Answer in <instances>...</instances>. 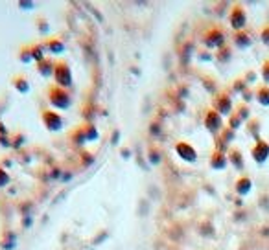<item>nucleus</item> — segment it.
I'll use <instances>...</instances> for the list:
<instances>
[{
	"mask_svg": "<svg viewBox=\"0 0 269 250\" xmlns=\"http://www.w3.org/2000/svg\"><path fill=\"white\" fill-rule=\"evenodd\" d=\"M48 99H50V103L52 107L59 109V111H64V109H68L72 105V96L64 88L58 87V85H54L50 90H48Z\"/></svg>",
	"mask_w": 269,
	"mask_h": 250,
	"instance_id": "f257e3e1",
	"label": "nucleus"
},
{
	"mask_svg": "<svg viewBox=\"0 0 269 250\" xmlns=\"http://www.w3.org/2000/svg\"><path fill=\"white\" fill-rule=\"evenodd\" d=\"M54 77H56V85L61 88L72 87V70L70 66L64 63V61H59L56 63V68H54Z\"/></svg>",
	"mask_w": 269,
	"mask_h": 250,
	"instance_id": "f03ea898",
	"label": "nucleus"
},
{
	"mask_svg": "<svg viewBox=\"0 0 269 250\" xmlns=\"http://www.w3.org/2000/svg\"><path fill=\"white\" fill-rule=\"evenodd\" d=\"M228 22H230L234 31H242V29L246 28V24H247L246 7L242 6V4H234L230 13H228Z\"/></svg>",
	"mask_w": 269,
	"mask_h": 250,
	"instance_id": "7ed1b4c3",
	"label": "nucleus"
},
{
	"mask_svg": "<svg viewBox=\"0 0 269 250\" xmlns=\"http://www.w3.org/2000/svg\"><path fill=\"white\" fill-rule=\"evenodd\" d=\"M203 41L208 48H222L225 44V33H223V29L220 26H212L205 33Z\"/></svg>",
	"mask_w": 269,
	"mask_h": 250,
	"instance_id": "20e7f679",
	"label": "nucleus"
},
{
	"mask_svg": "<svg viewBox=\"0 0 269 250\" xmlns=\"http://www.w3.org/2000/svg\"><path fill=\"white\" fill-rule=\"evenodd\" d=\"M41 120L48 131H59V129H63V118H61V114L58 111H52V109L42 111Z\"/></svg>",
	"mask_w": 269,
	"mask_h": 250,
	"instance_id": "39448f33",
	"label": "nucleus"
},
{
	"mask_svg": "<svg viewBox=\"0 0 269 250\" xmlns=\"http://www.w3.org/2000/svg\"><path fill=\"white\" fill-rule=\"evenodd\" d=\"M214 111L218 114H222V116H230L232 114V99H230L228 94L220 92L214 98Z\"/></svg>",
	"mask_w": 269,
	"mask_h": 250,
	"instance_id": "423d86ee",
	"label": "nucleus"
},
{
	"mask_svg": "<svg viewBox=\"0 0 269 250\" xmlns=\"http://www.w3.org/2000/svg\"><path fill=\"white\" fill-rule=\"evenodd\" d=\"M205 127L210 131L212 134H218L222 133L223 129V118L222 114H218L214 109H208V111L205 112Z\"/></svg>",
	"mask_w": 269,
	"mask_h": 250,
	"instance_id": "0eeeda50",
	"label": "nucleus"
},
{
	"mask_svg": "<svg viewBox=\"0 0 269 250\" xmlns=\"http://www.w3.org/2000/svg\"><path fill=\"white\" fill-rule=\"evenodd\" d=\"M251 157L256 164H264L269 158V142L258 138L251 147Z\"/></svg>",
	"mask_w": 269,
	"mask_h": 250,
	"instance_id": "6e6552de",
	"label": "nucleus"
},
{
	"mask_svg": "<svg viewBox=\"0 0 269 250\" xmlns=\"http://www.w3.org/2000/svg\"><path fill=\"white\" fill-rule=\"evenodd\" d=\"M176 151L177 155L182 158V160H186V162H196V158H198V153H196V149H194V146H190L188 142H177L176 146Z\"/></svg>",
	"mask_w": 269,
	"mask_h": 250,
	"instance_id": "1a4fd4ad",
	"label": "nucleus"
},
{
	"mask_svg": "<svg viewBox=\"0 0 269 250\" xmlns=\"http://www.w3.org/2000/svg\"><path fill=\"white\" fill-rule=\"evenodd\" d=\"M228 164V158H227V153L225 151H220V149H216V151L210 155V168L216 169V171H222V169L227 168Z\"/></svg>",
	"mask_w": 269,
	"mask_h": 250,
	"instance_id": "9d476101",
	"label": "nucleus"
},
{
	"mask_svg": "<svg viewBox=\"0 0 269 250\" xmlns=\"http://www.w3.org/2000/svg\"><path fill=\"white\" fill-rule=\"evenodd\" d=\"M227 158H228V162L234 166V169L242 171V169L246 168V160H244V155H242V151L238 149V147H230V149H228V153H227Z\"/></svg>",
	"mask_w": 269,
	"mask_h": 250,
	"instance_id": "9b49d317",
	"label": "nucleus"
},
{
	"mask_svg": "<svg viewBox=\"0 0 269 250\" xmlns=\"http://www.w3.org/2000/svg\"><path fill=\"white\" fill-rule=\"evenodd\" d=\"M251 188H252V181L247 177V175H242L240 179L236 181V184H234V190H236V193H238V195H242V197L251 192Z\"/></svg>",
	"mask_w": 269,
	"mask_h": 250,
	"instance_id": "f8f14e48",
	"label": "nucleus"
},
{
	"mask_svg": "<svg viewBox=\"0 0 269 250\" xmlns=\"http://www.w3.org/2000/svg\"><path fill=\"white\" fill-rule=\"evenodd\" d=\"M44 48H46L50 53H54V55H61V53L64 52V42L61 41V39H58V37H52V39H48V41L44 42Z\"/></svg>",
	"mask_w": 269,
	"mask_h": 250,
	"instance_id": "ddd939ff",
	"label": "nucleus"
},
{
	"mask_svg": "<svg viewBox=\"0 0 269 250\" xmlns=\"http://www.w3.org/2000/svg\"><path fill=\"white\" fill-rule=\"evenodd\" d=\"M15 241H17V238H15V234H13L12 230H4L2 236H0V247L4 250L15 249V245H17Z\"/></svg>",
	"mask_w": 269,
	"mask_h": 250,
	"instance_id": "4468645a",
	"label": "nucleus"
},
{
	"mask_svg": "<svg viewBox=\"0 0 269 250\" xmlns=\"http://www.w3.org/2000/svg\"><path fill=\"white\" fill-rule=\"evenodd\" d=\"M251 42H252V39L249 37L247 31H244V29L234 33V44H236L238 48H242V50H246V48L251 46Z\"/></svg>",
	"mask_w": 269,
	"mask_h": 250,
	"instance_id": "2eb2a0df",
	"label": "nucleus"
},
{
	"mask_svg": "<svg viewBox=\"0 0 269 250\" xmlns=\"http://www.w3.org/2000/svg\"><path fill=\"white\" fill-rule=\"evenodd\" d=\"M12 85L18 94H28L30 92V83L24 76H15L12 79Z\"/></svg>",
	"mask_w": 269,
	"mask_h": 250,
	"instance_id": "dca6fc26",
	"label": "nucleus"
},
{
	"mask_svg": "<svg viewBox=\"0 0 269 250\" xmlns=\"http://www.w3.org/2000/svg\"><path fill=\"white\" fill-rule=\"evenodd\" d=\"M39 66H37V70H39V74H42L44 77H50L54 76V68H56V63L54 61H50V59H42V61H39Z\"/></svg>",
	"mask_w": 269,
	"mask_h": 250,
	"instance_id": "f3484780",
	"label": "nucleus"
},
{
	"mask_svg": "<svg viewBox=\"0 0 269 250\" xmlns=\"http://www.w3.org/2000/svg\"><path fill=\"white\" fill-rule=\"evenodd\" d=\"M254 98L262 107H269V87L268 85H260L254 92Z\"/></svg>",
	"mask_w": 269,
	"mask_h": 250,
	"instance_id": "a211bd4d",
	"label": "nucleus"
},
{
	"mask_svg": "<svg viewBox=\"0 0 269 250\" xmlns=\"http://www.w3.org/2000/svg\"><path fill=\"white\" fill-rule=\"evenodd\" d=\"M44 44L42 42H36V44H30V52H32V55H34V61H42L44 59Z\"/></svg>",
	"mask_w": 269,
	"mask_h": 250,
	"instance_id": "6ab92c4d",
	"label": "nucleus"
},
{
	"mask_svg": "<svg viewBox=\"0 0 269 250\" xmlns=\"http://www.w3.org/2000/svg\"><path fill=\"white\" fill-rule=\"evenodd\" d=\"M258 131H260V120L258 118H251L247 123V133L254 136V140H258Z\"/></svg>",
	"mask_w": 269,
	"mask_h": 250,
	"instance_id": "aec40b11",
	"label": "nucleus"
},
{
	"mask_svg": "<svg viewBox=\"0 0 269 250\" xmlns=\"http://www.w3.org/2000/svg\"><path fill=\"white\" fill-rule=\"evenodd\" d=\"M72 140H74L76 144H85V142H88V140H87V133H85V127L76 129V131L72 133Z\"/></svg>",
	"mask_w": 269,
	"mask_h": 250,
	"instance_id": "412c9836",
	"label": "nucleus"
},
{
	"mask_svg": "<svg viewBox=\"0 0 269 250\" xmlns=\"http://www.w3.org/2000/svg\"><path fill=\"white\" fill-rule=\"evenodd\" d=\"M242 123H244V122H242V118L238 116V114H234V112H232V114L228 116V129H232V131H236V129L240 127Z\"/></svg>",
	"mask_w": 269,
	"mask_h": 250,
	"instance_id": "4be33fe9",
	"label": "nucleus"
},
{
	"mask_svg": "<svg viewBox=\"0 0 269 250\" xmlns=\"http://www.w3.org/2000/svg\"><path fill=\"white\" fill-rule=\"evenodd\" d=\"M234 114H238L242 118V122H246L247 118H249V109H247V105H238V109L234 111Z\"/></svg>",
	"mask_w": 269,
	"mask_h": 250,
	"instance_id": "5701e85b",
	"label": "nucleus"
},
{
	"mask_svg": "<svg viewBox=\"0 0 269 250\" xmlns=\"http://www.w3.org/2000/svg\"><path fill=\"white\" fill-rule=\"evenodd\" d=\"M262 79L269 87V57L264 59V63H262Z\"/></svg>",
	"mask_w": 269,
	"mask_h": 250,
	"instance_id": "b1692460",
	"label": "nucleus"
},
{
	"mask_svg": "<svg viewBox=\"0 0 269 250\" xmlns=\"http://www.w3.org/2000/svg\"><path fill=\"white\" fill-rule=\"evenodd\" d=\"M18 59H20L22 63H32V61H34V55H32V52H30V46L24 48L22 52H20V55H18Z\"/></svg>",
	"mask_w": 269,
	"mask_h": 250,
	"instance_id": "393cba45",
	"label": "nucleus"
},
{
	"mask_svg": "<svg viewBox=\"0 0 269 250\" xmlns=\"http://www.w3.org/2000/svg\"><path fill=\"white\" fill-rule=\"evenodd\" d=\"M10 184V175L4 168H0V188H4Z\"/></svg>",
	"mask_w": 269,
	"mask_h": 250,
	"instance_id": "a878e982",
	"label": "nucleus"
},
{
	"mask_svg": "<svg viewBox=\"0 0 269 250\" xmlns=\"http://www.w3.org/2000/svg\"><path fill=\"white\" fill-rule=\"evenodd\" d=\"M222 55H218V59H220V63H223V61H227L228 57H230V50L228 48H222Z\"/></svg>",
	"mask_w": 269,
	"mask_h": 250,
	"instance_id": "bb28decb",
	"label": "nucleus"
},
{
	"mask_svg": "<svg viewBox=\"0 0 269 250\" xmlns=\"http://www.w3.org/2000/svg\"><path fill=\"white\" fill-rule=\"evenodd\" d=\"M244 88H246V79H236V83H234V90L240 92V90H244Z\"/></svg>",
	"mask_w": 269,
	"mask_h": 250,
	"instance_id": "cd10ccee",
	"label": "nucleus"
},
{
	"mask_svg": "<svg viewBox=\"0 0 269 250\" xmlns=\"http://www.w3.org/2000/svg\"><path fill=\"white\" fill-rule=\"evenodd\" d=\"M260 37H262V41L266 42V44H269V26H266V28L262 29Z\"/></svg>",
	"mask_w": 269,
	"mask_h": 250,
	"instance_id": "c85d7f7f",
	"label": "nucleus"
},
{
	"mask_svg": "<svg viewBox=\"0 0 269 250\" xmlns=\"http://www.w3.org/2000/svg\"><path fill=\"white\" fill-rule=\"evenodd\" d=\"M157 155H158V153H157V151H153V149L150 151V160H152L153 166H157V164L160 162V158H157Z\"/></svg>",
	"mask_w": 269,
	"mask_h": 250,
	"instance_id": "c756f323",
	"label": "nucleus"
}]
</instances>
